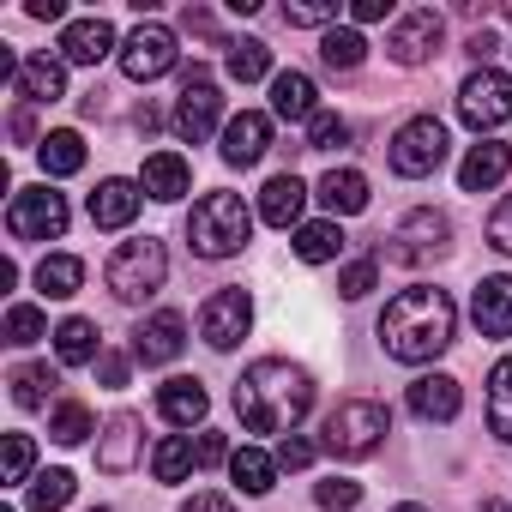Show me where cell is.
<instances>
[{"instance_id": "f546056e", "label": "cell", "mask_w": 512, "mask_h": 512, "mask_svg": "<svg viewBox=\"0 0 512 512\" xmlns=\"http://www.w3.org/2000/svg\"><path fill=\"white\" fill-rule=\"evenodd\" d=\"M37 157H43V175H49V181H67V175L85 169V139H79L73 127H55V133H43Z\"/></svg>"}, {"instance_id": "9f6ffc18", "label": "cell", "mask_w": 512, "mask_h": 512, "mask_svg": "<svg viewBox=\"0 0 512 512\" xmlns=\"http://www.w3.org/2000/svg\"><path fill=\"white\" fill-rule=\"evenodd\" d=\"M476 512H512V506H506V500H482Z\"/></svg>"}, {"instance_id": "277c9868", "label": "cell", "mask_w": 512, "mask_h": 512, "mask_svg": "<svg viewBox=\"0 0 512 512\" xmlns=\"http://www.w3.org/2000/svg\"><path fill=\"white\" fill-rule=\"evenodd\" d=\"M103 278H109V296H115V302L139 308V302H151V296L163 290V278H169V247H163L157 235L121 241V247L109 253V266H103Z\"/></svg>"}, {"instance_id": "ac0fdd59", "label": "cell", "mask_w": 512, "mask_h": 512, "mask_svg": "<svg viewBox=\"0 0 512 512\" xmlns=\"http://www.w3.org/2000/svg\"><path fill=\"white\" fill-rule=\"evenodd\" d=\"M139 199H145V187H139V181L109 175V181H97V193L85 199V211H91V223H97V229H127V223L139 217Z\"/></svg>"}, {"instance_id": "3957f363", "label": "cell", "mask_w": 512, "mask_h": 512, "mask_svg": "<svg viewBox=\"0 0 512 512\" xmlns=\"http://www.w3.org/2000/svg\"><path fill=\"white\" fill-rule=\"evenodd\" d=\"M253 217L241 193H205L193 211H187V247L199 260H235V253L253 241Z\"/></svg>"}, {"instance_id": "7402d4cb", "label": "cell", "mask_w": 512, "mask_h": 512, "mask_svg": "<svg viewBox=\"0 0 512 512\" xmlns=\"http://www.w3.org/2000/svg\"><path fill=\"white\" fill-rule=\"evenodd\" d=\"M470 320H476L482 338H512V278L506 272L500 278H482L470 290Z\"/></svg>"}, {"instance_id": "603a6c76", "label": "cell", "mask_w": 512, "mask_h": 512, "mask_svg": "<svg viewBox=\"0 0 512 512\" xmlns=\"http://www.w3.org/2000/svg\"><path fill=\"white\" fill-rule=\"evenodd\" d=\"M506 175H512V145H500V139L470 145L464 163H458V187H464V193H488V187H500Z\"/></svg>"}, {"instance_id": "e575fe53", "label": "cell", "mask_w": 512, "mask_h": 512, "mask_svg": "<svg viewBox=\"0 0 512 512\" xmlns=\"http://www.w3.org/2000/svg\"><path fill=\"white\" fill-rule=\"evenodd\" d=\"M320 61H326L332 73H356V67L368 61V37H362L356 25H332V31L320 37Z\"/></svg>"}, {"instance_id": "e0dca14e", "label": "cell", "mask_w": 512, "mask_h": 512, "mask_svg": "<svg viewBox=\"0 0 512 512\" xmlns=\"http://www.w3.org/2000/svg\"><path fill=\"white\" fill-rule=\"evenodd\" d=\"M109 55H121L109 19H73V25H61V61L67 67H97Z\"/></svg>"}, {"instance_id": "d590c367", "label": "cell", "mask_w": 512, "mask_h": 512, "mask_svg": "<svg viewBox=\"0 0 512 512\" xmlns=\"http://www.w3.org/2000/svg\"><path fill=\"white\" fill-rule=\"evenodd\" d=\"M7 386H13V404H19V410H43V404H49V392H55L61 380H55V368H49V362H19V368L7 374Z\"/></svg>"}, {"instance_id": "9c48e42d", "label": "cell", "mask_w": 512, "mask_h": 512, "mask_svg": "<svg viewBox=\"0 0 512 512\" xmlns=\"http://www.w3.org/2000/svg\"><path fill=\"white\" fill-rule=\"evenodd\" d=\"M7 235L13 241H61L67 235V199L43 181V187H19L7 205Z\"/></svg>"}, {"instance_id": "836d02e7", "label": "cell", "mask_w": 512, "mask_h": 512, "mask_svg": "<svg viewBox=\"0 0 512 512\" xmlns=\"http://www.w3.org/2000/svg\"><path fill=\"white\" fill-rule=\"evenodd\" d=\"M79 284H85V260H79V253H49V260L37 266V290H43L49 302L79 296Z\"/></svg>"}, {"instance_id": "6da1fadb", "label": "cell", "mask_w": 512, "mask_h": 512, "mask_svg": "<svg viewBox=\"0 0 512 512\" xmlns=\"http://www.w3.org/2000/svg\"><path fill=\"white\" fill-rule=\"evenodd\" d=\"M314 410V374L284 356L247 362L235 380V416L247 434H296V422Z\"/></svg>"}, {"instance_id": "f35d334b", "label": "cell", "mask_w": 512, "mask_h": 512, "mask_svg": "<svg viewBox=\"0 0 512 512\" xmlns=\"http://www.w3.org/2000/svg\"><path fill=\"white\" fill-rule=\"evenodd\" d=\"M0 338H7L13 350H31L37 338H55V332H49L43 308H31V302H13V308H7V326H0Z\"/></svg>"}, {"instance_id": "b9f144b4", "label": "cell", "mask_w": 512, "mask_h": 512, "mask_svg": "<svg viewBox=\"0 0 512 512\" xmlns=\"http://www.w3.org/2000/svg\"><path fill=\"white\" fill-rule=\"evenodd\" d=\"M308 145H314V151H338V145H350V121H344L338 109H320V115L308 121Z\"/></svg>"}, {"instance_id": "8fae6325", "label": "cell", "mask_w": 512, "mask_h": 512, "mask_svg": "<svg viewBox=\"0 0 512 512\" xmlns=\"http://www.w3.org/2000/svg\"><path fill=\"white\" fill-rule=\"evenodd\" d=\"M181 61V49H175V31L169 25H157V19H145L127 43H121V73L133 79V85H151V79H163L169 67Z\"/></svg>"}, {"instance_id": "bcb514c9", "label": "cell", "mask_w": 512, "mask_h": 512, "mask_svg": "<svg viewBox=\"0 0 512 512\" xmlns=\"http://www.w3.org/2000/svg\"><path fill=\"white\" fill-rule=\"evenodd\" d=\"M272 458H278V470H308V464L320 458V446H314V440H302V434H284Z\"/></svg>"}, {"instance_id": "30bf717a", "label": "cell", "mask_w": 512, "mask_h": 512, "mask_svg": "<svg viewBox=\"0 0 512 512\" xmlns=\"http://www.w3.org/2000/svg\"><path fill=\"white\" fill-rule=\"evenodd\" d=\"M440 43H446V19H440L434 7L398 13L392 31H386V55H392L398 67H428V61L440 55Z\"/></svg>"}, {"instance_id": "ab89813d", "label": "cell", "mask_w": 512, "mask_h": 512, "mask_svg": "<svg viewBox=\"0 0 512 512\" xmlns=\"http://www.w3.org/2000/svg\"><path fill=\"white\" fill-rule=\"evenodd\" d=\"M73 494H79L73 470H43V476H31V512H61Z\"/></svg>"}, {"instance_id": "c3c4849f", "label": "cell", "mask_w": 512, "mask_h": 512, "mask_svg": "<svg viewBox=\"0 0 512 512\" xmlns=\"http://www.w3.org/2000/svg\"><path fill=\"white\" fill-rule=\"evenodd\" d=\"M199 470H211V464H229V440L223 434H211V428H199Z\"/></svg>"}, {"instance_id": "60d3db41", "label": "cell", "mask_w": 512, "mask_h": 512, "mask_svg": "<svg viewBox=\"0 0 512 512\" xmlns=\"http://www.w3.org/2000/svg\"><path fill=\"white\" fill-rule=\"evenodd\" d=\"M332 19H338V0H290L284 7V25H296V31H332Z\"/></svg>"}, {"instance_id": "484cf974", "label": "cell", "mask_w": 512, "mask_h": 512, "mask_svg": "<svg viewBox=\"0 0 512 512\" xmlns=\"http://www.w3.org/2000/svg\"><path fill=\"white\" fill-rule=\"evenodd\" d=\"M272 115L278 121H314L320 115V91H314V79L308 73H272Z\"/></svg>"}, {"instance_id": "f907efd6", "label": "cell", "mask_w": 512, "mask_h": 512, "mask_svg": "<svg viewBox=\"0 0 512 512\" xmlns=\"http://www.w3.org/2000/svg\"><path fill=\"white\" fill-rule=\"evenodd\" d=\"M13 139H19V145H43V139H37V109H31V103L13 109Z\"/></svg>"}, {"instance_id": "8d00e7d4", "label": "cell", "mask_w": 512, "mask_h": 512, "mask_svg": "<svg viewBox=\"0 0 512 512\" xmlns=\"http://www.w3.org/2000/svg\"><path fill=\"white\" fill-rule=\"evenodd\" d=\"M488 428H494V440L512 446V356H500L488 374Z\"/></svg>"}, {"instance_id": "5bb4252c", "label": "cell", "mask_w": 512, "mask_h": 512, "mask_svg": "<svg viewBox=\"0 0 512 512\" xmlns=\"http://www.w3.org/2000/svg\"><path fill=\"white\" fill-rule=\"evenodd\" d=\"M266 151H272V115L241 109L235 121H223V145H217V157H223L229 169H253Z\"/></svg>"}, {"instance_id": "f6af8a7d", "label": "cell", "mask_w": 512, "mask_h": 512, "mask_svg": "<svg viewBox=\"0 0 512 512\" xmlns=\"http://www.w3.org/2000/svg\"><path fill=\"white\" fill-rule=\"evenodd\" d=\"M374 284H380V260H350V266L338 272V296H344V302H362Z\"/></svg>"}, {"instance_id": "9a60e30c", "label": "cell", "mask_w": 512, "mask_h": 512, "mask_svg": "<svg viewBox=\"0 0 512 512\" xmlns=\"http://www.w3.org/2000/svg\"><path fill=\"white\" fill-rule=\"evenodd\" d=\"M181 350H187V320H181L175 308L151 314V320L133 332V362H145V368H169Z\"/></svg>"}, {"instance_id": "4316f807", "label": "cell", "mask_w": 512, "mask_h": 512, "mask_svg": "<svg viewBox=\"0 0 512 512\" xmlns=\"http://www.w3.org/2000/svg\"><path fill=\"white\" fill-rule=\"evenodd\" d=\"M97 356H103V332H97V320L73 314V320L55 326V362H61V368H91Z\"/></svg>"}, {"instance_id": "83f0119b", "label": "cell", "mask_w": 512, "mask_h": 512, "mask_svg": "<svg viewBox=\"0 0 512 512\" xmlns=\"http://www.w3.org/2000/svg\"><path fill=\"white\" fill-rule=\"evenodd\" d=\"M314 199H320L332 217H356V211H368V175H362V169H332V175H320Z\"/></svg>"}, {"instance_id": "681fc988", "label": "cell", "mask_w": 512, "mask_h": 512, "mask_svg": "<svg viewBox=\"0 0 512 512\" xmlns=\"http://www.w3.org/2000/svg\"><path fill=\"white\" fill-rule=\"evenodd\" d=\"M97 380H103V386H127V356H121V350H103V356H97Z\"/></svg>"}, {"instance_id": "ee69618b", "label": "cell", "mask_w": 512, "mask_h": 512, "mask_svg": "<svg viewBox=\"0 0 512 512\" xmlns=\"http://www.w3.org/2000/svg\"><path fill=\"white\" fill-rule=\"evenodd\" d=\"M31 464H37V446H31V434H7V470H0V482H7V488L31 482Z\"/></svg>"}, {"instance_id": "4dcf8cb0", "label": "cell", "mask_w": 512, "mask_h": 512, "mask_svg": "<svg viewBox=\"0 0 512 512\" xmlns=\"http://www.w3.org/2000/svg\"><path fill=\"white\" fill-rule=\"evenodd\" d=\"M229 476H235L241 494H272V482H278V458L260 452V446H235V452H229Z\"/></svg>"}, {"instance_id": "d6986e66", "label": "cell", "mask_w": 512, "mask_h": 512, "mask_svg": "<svg viewBox=\"0 0 512 512\" xmlns=\"http://www.w3.org/2000/svg\"><path fill=\"white\" fill-rule=\"evenodd\" d=\"M205 410H211L205 380L175 374V380H163V386H157V416H163L169 428H199V422H205Z\"/></svg>"}, {"instance_id": "7a4b0ae2", "label": "cell", "mask_w": 512, "mask_h": 512, "mask_svg": "<svg viewBox=\"0 0 512 512\" xmlns=\"http://www.w3.org/2000/svg\"><path fill=\"white\" fill-rule=\"evenodd\" d=\"M452 332H458V302L434 284H410L380 308V344L392 362L422 368L452 350Z\"/></svg>"}, {"instance_id": "7c38bea8", "label": "cell", "mask_w": 512, "mask_h": 512, "mask_svg": "<svg viewBox=\"0 0 512 512\" xmlns=\"http://www.w3.org/2000/svg\"><path fill=\"white\" fill-rule=\"evenodd\" d=\"M217 121H223V97H217V79H211L205 67H193V73L181 79V103H175V133H181L187 145H205V139L217 133Z\"/></svg>"}, {"instance_id": "2e32d148", "label": "cell", "mask_w": 512, "mask_h": 512, "mask_svg": "<svg viewBox=\"0 0 512 512\" xmlns=\"http://www.w3.org/2000/svg\"><path fill=\"white\" fill-rule=\"evenodd\" d=\"M145 422L133 416V410H115L109 422H103V434H97V470H109V476H127L133 464H139V446H145V434H139Z\"/></svg>"}, {"instance_id": "74e56055", "label": "cell", "mask_w": 512, "mask_h": 512, "mask_svg": "<svg viewBox=\"0 0 512 512\" xmlns=\"http://www.w3.org/2000/svg\"><path fill=\"white\" fill-rule=\"evenodd\" d=\"M85 434H97V422H91V410H85L79 398H61V404L49 410V440H55V446H79Z\"/></svg>"}, {"instance_id": "d6a6232c", "label": "cell", "mask_w": 512, "mask_h": 512, "mask_svg": "<svg viewBox=\"0 0 512 512\" xmlns=\"http://www.w3.org/2000/svg\"><path fill=\"white\" fill-rule=\"evenodd\" d=\"M223 73H229L235 85L266 79V73H272V49H266L260 37H235V43H223Z\"/></svg>"}, {"instance_id": "f5cc1de1", "label": "cell", "mask_w": 512, "mask_h": 512, "mask_svg": "<svg viewBox=\"0 0 512 512\" xmlns=\"http://www.w3.org/2000/svg\"><path fill=\"white\" fill-rule=\"evenodd\" d=\"M494 49H500V43H494V37H488V31H476V37H470V43H464V55H470V61H476V67H488V61H494Z\"/></svg>"}, {"instance_id": "d4e9b609", "label": "cell", "mask_w": 512, "mask_h": 512, "mask_svg": "<svg viewBox=\"0 0 512 512\" xmlns=\"http://www.w3.org/2000/svg\"><path fill=\"white\" fill-rule=\"evenodd\" d=\"M302 205H308L302 175H272L260 187V223H272V229H302Z\"/></svg>"}, {"instance_id": "ba28073f", "label": "cell", "mask_w": 512, "mask_h": 512, "mask_svg": "<svg viewBox=\"0 0 512 512\" xmlns=\"http://www.w3.org/2000/svg\"><path fill=\"white\" fill-rule=\"evenodd\" d=\"M458 121L470 133H494L512 121V73L500 67H476L464 85H458Z\"/></svg>"}, {"instance_id": "db71d44e", "label": "cell", "mask_w": 512, "mask_h": 512, "mask_svg": "<svg viewBox=\"0 0 512 512\" xmlns=\"http://www.w3.org/2000/svg\"><path fill=\"white\" fill-rule=\"evenodd\" d=\"M181 512H235V506H229L223 494H193V500H187Z\"/></svg>"}, {"instance_id": "1f68e13d", "label": "cell", "mask_w": 512, "mask_h": 512, "mask_svg": "<svg viewBox=\"0 0 512 512\" xmlns=\"http://www.w3.org/2000/svg\"><path fill=\"white\" fill-rule=\"evenodd\" d=\"M199 470V446L187 440V434H163L157 446H151V476L157 482H187Z\"/></svg>"}, {"instance_id": "52a82bcc", "label": "cell", "mask_w": 512, "mask_h": 512, "mask_svg": "<svg viewBox=\"0 0 512 512\" xmlns=\"http://www.w3.org/2000/svg\"><path fill=\"white\" fill-rule=\"evenodd\" d=\"M446 253H452V217L434 211V205L410 211L392 229V241H386V260L392 266H434V260H446Z\"/></svg>"}, {"instance_id": "44dd1931", "label": "cell", "mask_w": 512, "mask_h": 512, "mask_svg": "<svg viewBox=\"0 0 512 512\" xmlns=\"http://www.w3.org/2000/svg\"><path fill=\"white\" fill-rule=\"evenodd\" d=\"M464 410V386L452 374H416L410 380V416L416 422H452Z\"/></svg>"}, {"instance_id": "11a10c76", "label": "cell", "mask_w": 512, "mask_h": 512, "mask_svg": "<svg viewBox=\"0 0 512 512\" xmlns=\"http://www.w3.org/2000/svg\"><path fill=\"white\" fill-rule=\"evenodd\" d=\"M25 13H31V19H43V25H55V19L67 13V7H61V0H31V7H25Z\"/></svg>"}, {"instance_id": "7dc6e473", "label": "cell", "mask_w": 512, "mask_h": 512, "mask_svg": "<svg viewBox=\"0 0 512 512\" xmlns=\"http://www.w3.org/2000/svg\"><path fill=\"white\" fill-rule=\"evenodd\" d=\"M488 247L494 253H506V260H512V193L488 211Z\"/></svg>"}, {"instance_id": "8992f818", "label": "cell", "mask_w": 512, "mask_h": 512, "mask_svg": "<svg viewBox=\"0 0 512 512\" xmlns=\"http://www.w3.org/2000/svg\"><path fill=\"white\" fill-rule=\"evenodd\" d=\"M446 121H434V115H410L398 133H392V145H386V163L404 175V181H428L440 163H446Z\"/></svg>"}, {"instance_id": "680465c9", "label": "cell", "mask_w": 512, "mask_h": 512, "mask_svg": "<svg viewBox=\"0 0 512 512\" xmlns=\"http://www.w3.org/2000/svg\"><path fill=\"white\" fill-rule=\"evenodd\" d=\"M91 512H115V506H91Z\"/></svg>"}, {"instance_id": "5b68a950", "label": "cell", "mask_w": 512, "mask_h": 512, "mask_svg": "<svg viewBox=\"0 0 512 512\" xmlns=\"http://www.w3.org/2000/svg\"><path fill=\"white\" fill-rule=\"evenodd\" d=\"M386 434H392V410L380 398H344L320 422V452H332V458H368V452H380Z\"/></svg>"}, {"instance_id": "4fadbf2b", "label": "cell", "mask_w": 512, "mask_h": 512, "mask_svg": "<svg viewBox=\"0 0 512 512\" xmlns=\"http://www.w3.org/2000/svg\"><path fill=\"white\" fill-rule=\"evenodd\" d=\"M253 326V296L247 290H211L205 308H199V338L211 350H235Z\"/></svg>"}, {"instance_id": "ffe728a7", "label": "cell", "mask_w": 512, "mask_h": 512, "mask_svg": "<svg viewBox=\"0 0 512 512\" xmlns=\"http://www.w3.org/2000/svg\"><path fill=\"white\" fill-rule=\"evenodd\" d=\"M13 91H19V103H31V109L61 103V97H67V61H61V55H31V61H19Z\"/></svg>"}, {"instance_id": "6f0895ef", "label": "cell", "mask_w": 512, "mask_h": 512, "mask_svg": "<svg viewBox=\"0 0 512 512\" xmlns=\"http://www.w3.org/2000/svg\"><path fill=\"white\" fill-rule=\"evenodd\" d=\"M392 512H428V506H416V500H404V506H392Z\"/></svg>"}, {"instance_id": "7bdbcfd3", "label": "cell", "mask_w": 512, "mask_h": 512, "mask_svg": "<svg viewBox=\"0 0 512 512\" xmlns=\"http://www.w3.org/2000/svg\"><path fill=\"white\" fill-rule=\"evenodd\" d=\"M314 500H320V512H356L362 506V482H350V476L314 482Z\"/></svg>"}, {"instance_id": "f1b7e54d", "label": "cell", "mask_w": 512, "mask_h": 512, "mask_svg": "<svg viewBox=\"0 0 512 512\" xmlns=\"http://www.w3.org/2000/svg\"><path fill=\"white\" fill-rule=\"evenodd\" d=\"M290 247H296V260H302V266H332L338 253H344V223H338V217H314V223L296 229Z\"/></svg>"}, {"instance_id": "cb8c5ba5", "label": "cell", "mask_w": 512, "mask_h": 512, "mask_svg": "<svg viewBox=\"0 0 512 512\" xmlns=\"http://www.w3.org/2000/svg\"><path fill=\"white\" fill-rule=\"evenodd\" d=\"M139 187H145V199L175 205V199L193 187V169H187V157H181V151H151V157H145V169H139Z\"/></svg>"}, {"instance_id": "816d5d0a", "label": "cell", "mask_w": 512, "mask_h": 512, "mask_svg": "<svg viewBox=\"0 0 512 512\" xmlns=\"http://www.w3.org/2000/svg\"><path fill=\"white\" fill-rule=\"evenodd\" d=\"M386 13H392V0H356V7H350V19H356V25H380Z\"/></svg>"}]
</instances>
